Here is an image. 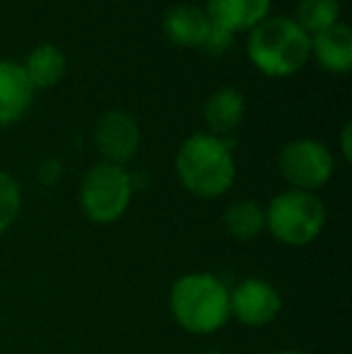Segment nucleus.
<instances>
[{"label": "nucleus", "mask_w": 352, "mask_h": 354, "mask_svg": "<svg viewBox=\"0 0 352 354\" xmlns=\"http://www.w3.org/2000/svg\"><path fill=\"white\" fill-rule=\"evenodd\" d=\"M266 354H304L299 350H272V352H266Z\"/></svg>", "instance_id": "20"}, {"label": "nucleus", "mask_w": 352, "mask_h": 354, "mask_svg": "<svg viewBox=\"0 0 352 354\" xmlns=\"http://www.w3.org/2000/svg\"><path fill=\"white\" fill-rule=\"evenodd\" d=\"M326 227V205L316 193L282 191L266 207V232L285 246H309Z\"/></svg>", "instance_id": "4"}, {"label": "nucleus", "mask_w": 352, "mask_h": 354, "mask_svg": "<svg viewBox=\"0 0 352 354\" xmlns=\"http://www.w3.org/2000/svg\"><path fill=\"white\" fill-rule=\"evenodd\" d=\"M22 212V191L8 171H0V234L8 232Z\"/></svg>", "instance_id": "17"}, {"label": "nucleus", "mask_w": 352, "mask_h": 354, "mask_svg": "<svg viewBox=\"0 0 352 354\" xmlns=\"http://www.w3.org/2000/svg\"><path fill=\"white\" fill-rule=\"evenodd\" d=\"M201 354H225V352H217V350H207V352H201Z\"/></svg>", "instance_id": "21"}, {"label": "nucleus", "mask_w": 352, "mask_h": 354, "mask_svg": "<svg viewBox=\"0 0 352 354\" xmlns=\"http://www.w3.org/2000/svg\"><path fill=\"white\" fill-rule=\"evenodd\" d=\"M133 201V178L121 164L99 162L80 183V207L94 224H113L128 212Z\"/></svg>", "instance_id": "5"}, {"label": "nucleus", "mask_w": 352, "mask_h": 354, "mask_svg": "<svg viewBox=\"0 0 352 354\" xmlns=\"http://www.w3.org/2000/svg\"><path fill=\"white\" fill-rule=\"evenodd\" d=\"M282 297L263 277H244L230 289V318L246 328H266L280 316Z\"/></svg>", "instance_id": "7"}, {"label": "nucleus", "mask_w": 352, "mask_h": 354, "mask_svg": "<svg viewBox=\"0 0 352 354\" xmlns=\"http://www.w3.org/2000/svg\"><path fill=\"white\" fill-rule=\"evenodd\" d=\"M277 169L295 191L314 193L316 188H324L331 181L335 162L324 142L299 138V140L282 145L277 154Z\"/></svg>", "instance_id": "6"}, {"label": "nucleus", "mask_w": 352, "mask_h": 354, "mask_svg": "<svg viewBox=\"0 0 352 354\" xmlns=\"http://www.w3.org/2000/svg\"><path fill=\"white\" fill-rule=\"evenodd\" d=\"M162 27L167 39L176 46H205L212 24L205 10L198 5H174L167 10Z\"/></svg>", "instance_id": "11"}, {"label": "nucleus", "mask_w": 352, "mask_h": 354, "mask_svg": "<svg viewBox=\"0 0 352 354\" xmlns=\"http://www.w3.org/2000/svg\"><path fill=\"white\" fill-rule=\"evenodd\" d=\"M232 44V34H227V32H222V29H217V27H212L210 29V37H207V41H205V46L203 48H207L210 53H222L227 46Z\"/></svg>", "instance_id": "18"}, {"label": "nucleus", "mask_w": 352, "mask_h": 354, "mask_svg": "<svg viewBox=\"0 0 352 354\" xmlns=\"http://www.w3.org/2000/svg\"><path fill=\"white\" fill-rule=\"evenodd\" d=\"M350 131H352V126H350V123H345V126H343V133H340V147H343V157H345V162H350V159H352V149H350Z\"/></svg>", "instance_id": "19"}, {"label": "nucleus", "mask_w": 352, "mask_h": 354, "mask_svg": "<svg viewBox=\"0 0 352 354\" xmlns=\"http://www.w3.org/2000/svg\"><path fill=\"white\" fill-rule=\"evenodd\" d=\"M94 145L104 162L123 167L136 157L138 147H140V126L131 113L111 109V111L102 113L94 126Z\"/></svg>", "instance_id": "8"}, {"label": "nucleus", "mask_w": 352, "mask_h": 354, "mask_svg": "<svg viewBox=\"0 0 352 354\" xmlns=\"http://www.w3.org/2000/svg\"><path fill=\"white\" fill-rule=\"evenodd\" d=\"M24 75H27L32 89H48L58 84V80L66 73V53L53 44H41L37 46L24 61Z\"/></svg>", "instance_id": "15"}, {"label": "nucleus", "mask_w": 352, "mask_h": 354, "mask_svg": "<svg viewBox=\"0 0 352 354\" xmlns=\"http://www.w3.org/2000/svg\"><path fill=\"white\" fill-rule=\"evenodd\" d=\"M249 61L268 77H290L306 66L311 56L309 34L292 17L277 15L256 24L246 41Z\"/></svg>", "instance_id": "3"}, {"label": "nucleus", "mask_w": 352, "mask_h": 354, "mask_svg": "<svg viewBox=\"0 0 352 354\" xmlns=\"http://www.w3.org/2000/svg\"><path fill=\"white\" fill-rule=\"evenodd\" d=\"M174 169L181 186L191 196L203 201L222 198L237 178L232 142L210 133H193L178 147Z\"/></svg>", "instance_id": "1"}, {"label": "nucleus", "mask_w": 352, "mask_h": 354, "mask_svg": "<svg viewBox=\"0 0 352 354\" xmlns=\"http://www.w3.org/2000/svg\"><path fill=\"white\" fill-rule=\"evenodd\" d=\"M246 113V102L241 97L239 89L234 87H220L207 97L205 106H203V118L205 126L210 131V136L215 138H227L241 126Z\"/></svg>", "instance_id": "10"}, {"label": "nucleus", "mask_w": 352, "mask_h": 354, "mask_svg": "<svg viewBox=\"0 0 352 354\" xmlns=\"http://www.w3.org/2000/svg\"><path fill=\"white\" fill-rule=\"evenodd\" d=\"M34 89L24 68L15 61H0V126L17 121L29 109Z\"/></svg>", "instance_id": "12"}, {"label": "nucleus", "mask_w": 352, "mask_h": 354, "mask_svg": "<svg viewBox=\"0 0 352 354\" xmlns=\"http://www.w3.org/2000/svg\"><path fill=\"white\" fill-rule=\"evenodd\" d=\"M311 53L321 68L328 73L345 75L352 68V32L348 24H333L324 32L309 37Z\"/></svg>", "instance_id": "13"}, {"label": "nucleus", "mask_w": 352, "mask_h": 354, "mask_svg": "<svg viewBox=\"0 0 352 354\" xmlns=\"http://www.w3.org/2000/svg\"><path fill=\"white\" fill-rule=\"evenodd\" d=\"M169 313L181 330L212 335L230 323V287L212 272H186L169 289Z\"/></svg>", "instance_id": "2"}, {"label": "nucleus", "mask_w": 352, "mask_h": 354, "mask_svg": "<svg viewBox=\"0 0 352 354\" xmlns=\"http://www.w3.org/2000/svg\"><path fill=\"white\" fill-rule=\"evenodd\" d=\"M222 224L234 241H254L266 232V207L256 201H234L222 214Z\"/></svg>", "instance_id": "14"}, {"label": "nucleus", "mask_w": 352, "mask_h": 354, "mask_svg": "<svg viewBox=\"0 0 352 354\" xmlns=\"http://www.w3.org/2000/svg\"><path fill=\"white\" fill-rule=\"evenodd\" d=\"M270 12V0H207L205 15L212 27L227 34L251 32Z\"/></svg>", "instance_id": "9"}, {"label": "nucleus", "mask_w": 352, "mask_h": 354, "mask_svg": "<svg viewBox=\"0 0 352 354\" xmlns=\"http://www.w3.org/2000/svg\"><path fill=\"white\" fill-rule=\"evenodd\" d=\"M338 17H340V0H302L299 8H297L295 22L309 37H314V34L338 24Z\"/></svg>", "instance_id": "16"}]
</instances>
